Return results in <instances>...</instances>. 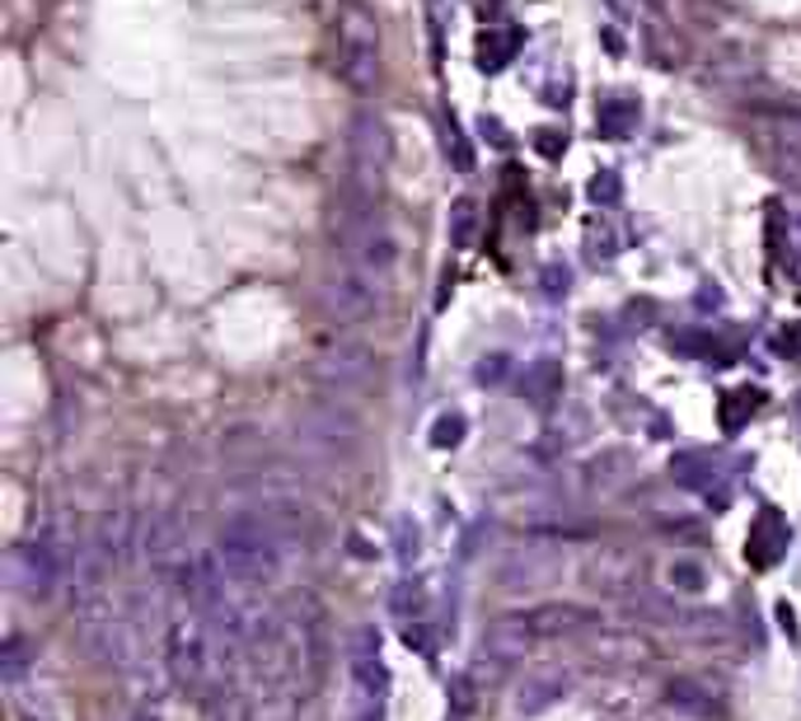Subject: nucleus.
<instances>
[{
    "label": "nucleus",
    "mask_w": 801,
    "mask_h": 721,
    "mask_svg": "<svg viewBox=\"0 0 801 721\" xmlns=\"http://www.w3.org/2000/svg\"><path fill=\"white\" fill-rule=\"evenodd\" d=\"M216 558L230 582L254 586L267 582L277 567V529L267 515H234L221 525V539H216Z\"/></svg>",
    "instance_id": "1"
},
{
    "label": "nucleus",
    "mask_w": 801,
    "mask_h": 721,
    "mask_svg": "<svg viewBox=\"0 0 801 721\" xmlns=\"http://www.w3.org/2000/svg\"><path fill=\"white\" fill-rule=\"evenodd\" d=\"M389 155H395V146H389L385 118L356 113L352 127H348V169H352L356 193H366V197L380 193V183L389 174Z\"/></svg>",
    "instance_id": "2"
},
{
    "label": "nucleus",
    "mask_w": 801,
    "mask_h": 721,
    "mask_svg": "<svg viewBox=\"0 0 801 721\" xmlns=\"http://www.w3.org/2000/svg\"><path fill=\"white\" fill-rule=\"evenodd\" d=\"M338 71L352 89H371L380 71V34L366 10H342L338 20Z\"/></svg>",
    "instance_id": "3"
},
{
    "label": "nucleus",
    "mask_w": 801,
    "mask_h": 721,
    "mask_svg": "<svg viewBox=\"0 0 801 721\" xmlns=\"http://www.w3.org/2000/svg\"><path fill=\"white\" fill-rule=\"evenodd\" d=\"M375 291H380V286H375V281L356 268V262H348L338 277L324 281V309H328V319H338V323L361 319L375 305Z\"/></svg>",
    "instance_id": "4"
},
{
    "label": "nucleus",
    "mask_w": 801,
    "mask_h": 721,
    "mask_svg": "<svg viewBox=\"0 0 801 721\" xmlns=\"http://www.w3.org/2000/svg\"><path fill=\"white\" fill-rule=\"evenodd\" d=\"M169 665L179 680H202L207 675V633L193 619H179L169 628Z\"/></svg>",
    "instance_id": "5"
},
{
    "label": "nucleus",
    "mask_w": 801,
    "mask_h": 721,
    "mask_svg": "<svg viewBox=\"0 0 801 721\" xmlns=\"http://www.w3.org/2000/svg\"><path fill=\"white\" fill-rule=\"evenodd\" d=\"M319 380L333 384L338 394H348V389H361L371 380V356L361 347H348V352H333L319 361Z\"/></svg>",
    "instance_id": "6"
},
{
    "label": "nucleus",
    "mask_w": 801,
    "mask_h": 721,
    "mask_svg": "<svg viewBox=\"0 0 801 721\" xmlns=\"http://www.w3.org/2000/svg\"><path fill=\"white\" fill-rule=\"evenodd\" d=\"M530 637H534L530 619H501L488 628V637H483V651L497 656V661H521V656L530 651Z\"/></svg>",
    "instance_id": "7"
},
{
    "label": "nucleus",
    "mask_w": 801,
    "mask_h": 721,
    "mask_svg": "<svg viewBox=\"0 0 801 721\" xmlns=\"http://www.w3.org/2000/svg\"><path fill=\"white\" fill-rule=\"evenodd\" d=\"M562 688H568V684H562L558 675H530L521 688H515V712H521V717L548 712L562 698Z\"/></svg>",
    "instance_id": "8"
},
{
    "label": "nucleus",
    "mask_w": 801,
    "mask_h": 721,
    "mask_svg": "<svg viewBox=\"0 0 801 721\" xmlns=\"http://www.w3.org/2000/svg\"><path fill=\"white\" fill-rule=\"evenodd\" d=\"M525 394L530 403H548L562 394V370L554 366V361H534V366L525 370Z\"/></svg>",
    "instance_id": "9"
},
{
    "label": "nucleus",
    "mask_w": 801,
    "mask_h": 721,
    "mask_svg": "<svg viewBox=\"0 0 801 721\" xmlns=\"http://www.w3.org/2000/svg\"><path fill=\"white\" fill-rule=\"evenodd\" d=\"M474 225H478L474 201H460V207L450 211V244L454 248H469V244H474Z\"/></svg>",
    "instance_id": "10"
},
{
    "label": "nucleus",
    "mask_w": 801,
    "mask_h": 721,
    "mask_svg": "<svg viewBox=\"0 0 801 721\" xmlns=\"http://www.w3.org/2000/svg\"><path fill=\"white\" fill-rule=\"evenodd\" d=\"M460 441H464V417H460V413H450V417H441V421L432 427V445L446 450V445H460Z\"/></svg>",
    "instance_id": "11"
},
{
    "label": "nucleus",
    "mask_w": 801,
    "mask_h": 721,
    "mask_svg": "<svg viewBox=\"0 0 801 721\" xmlns=\"http://www.w3.org/2000/svg\"><path fill=\"white\" fill-rule=\"evenodd\" d=\"M670 582H680V590H699V586H703V572L694 567V562H675V567H670Z\"/></svg>",
    "instance_id": "12"
},
{
    "label": "nucleus",
    "mask_w": 801,
    "mask_h": 721,
    "mask_svg": "<svg viewBox=\"0 0 801 721\" xmlns=\"http://www.w3.org/2000/svg\"><path fill=\"white\" fill-rule=\"evenodd\" d=\"M501 375H507V356H501V352L483 356V366H478V384H497Z\"/></svg>",
    "instance_id": "13"
},
{
    "label": "nucleus",
    "mask_w": 801,
    "mask_h": 721,
    "mask_svg": "<svg viewBox=\"0 0 801 721\" xmlns=\"http://www.w3.org/2000/svg\"><path fill=\"white\" fill-rule=\"evenodd\" d=\"M5 675H10V680H20V675H24V651H20V637H10V641H5Z\"/></svg>",
    "instance_id": "14"
},
{
    "label": "nucleus",
    "mask_w": 801,
    "mask_h": 721,
    "mask_svg": "<svg viewBox=\"0 0 801 721\" xmlns=\"http://www.w3.org/2000/svg\"><path fill=\"white\" fill-rule=\"evenodd\" d=\"M361 721H380V712H366V717H361Z\"/></svg>",
    "instance_id": "15"
}]
</instances>
